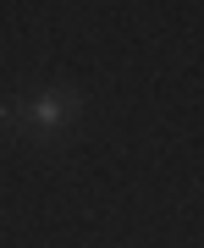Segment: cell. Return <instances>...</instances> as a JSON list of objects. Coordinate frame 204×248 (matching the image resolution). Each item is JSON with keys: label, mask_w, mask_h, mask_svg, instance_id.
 <instances>
[{"label": "cell", "mask_w": 204, "mask_h": 248, "mask_svg": "<svg viewBox=\"0 0 204 248\" xmlns=\"http://www.w3.org/2000/svg\"><path fill=\"white\" fill-rule=\"evenodd\" d=\"M78 110H83V99L78 94H66V89H45V94H33L22 105V116L33 127H45V133H55V127H66V122H78Z\"/></svg>", "instance_id": "1"}]
</instances>
